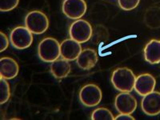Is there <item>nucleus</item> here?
<instances>
[{
	"label": "nucleus",
	"instance_id": "ddd939ff",
	"mask_svg": "<svg viewBox=\"0 0 160 120\" xmlns=\"http://www.w3.org/2000/svg\"><path fill=\"white\" fill-rule=\"evenodd\" d=\"M98 60V54L94 49H84L76 59L78 66L82 70H90L96 65Z\"/></svg>",
	"mask_w": 160,
	"mask_h": 120
},
{
	"label": "nucleus",
	"instance_id": "9d476101",
	"mask_svg": "<svg viewBox=\"0 0 160 120\" xmlns=\"http://www.w3.org/2000/svg\"><path fill=\"white\" fill-rule=\"evenodd\" d=\"M156 85V80L155 77L151 74H142L136 77L135 83V88L138 95L145 96L149 93L154 91Z\"/></svg>",
	"mask_w": 160,
	"mask_h": 120
},
{
	"label": "nucleus",
	"instance_id": "20e7f679",
	"mask_svg": "<svg viewBox=\"0 0 160 120\" xmlns=\"http://www.w3.org/2000/svg\"><path fill=\"white\" fill-rule=\"evenodd\" d=\"M102 97V91L95 84H87L83 86L79 91L80 101L84 106L88 108H93L99 104Z\"/></svg>",
	"mask_w": 160,
	"mask_h": 120
},
{
	"label": "nucleus",
	"instance_id": "412c9836",
	"mask_svg": "<svg viewBox=\"0 0 160 120\" xmlns=\"http://www.w3.org/2000/svg\"><path fill=\"white\" fill-rule=\"evenodd\" d=\"M0 35H1V48H0V51L1 52H3L5 50H7V48H8L9 46V39L8 38V35H5L3 32H0Z\"/></svg>",
	"mask_w": 160,
	"mask_h": 120
},
{
	"label": "nucleus",
	"instance_id": "0eeeda50",
	"mask_svg": "<svg viewBox=\"0 0 160 120\" xmlns=\"http://www.w3.org/2000/svg\"><path fill=\"white\" fill-rule=\"evenodd\" d=\"M88 9L85 0H64L62 12L71 19H79L86 14Z\"/></svg>",
	"mask_w": 160,
	"mask_h": 120
},
{
	"label": "nucleus",
	"instance_id": "1a4fd4ad",
	"mask_svg": "<svg viewBox=\"0 0 160 120\" xmlns=\"http://www.w3.org/2000/svg\"><path fill=\"white\" fill-rule=\"evenodd\" d=\"M115 106L121 114H132L137 108V101L130 92H121L115 98Z\"/></svg>",
	"mask_w": 160,
	"mask_h": 120
},
{
	"label": "nucleus",
	"instance_id": "4be33fe9",
	"mask_svg": "<svg viewBox=\"0 0 160 120\" xmlns=\"http://www.w3.org/2000/svg\"><path fill=\"white\" fill-rule=\"evenodd\" d=\"M115 119L116 120H135V118L133 116H131V114H121L120 113L119 115H117L115 118Z\"/></svg>",
	"mask_w": 160,
	"mask_h": 120
},
{
	"label": "nucleus",
	"instance_id": "9b49d317",
	"mask_svg": "<svg viewBox=\"0 0 160 120\" xmlns=\"http://www.w3.org/2000/svg\"><path fill=\"white\" fill-rule=\"evenodd\" d=\"M82 51V47L79 42L72 38L64 40L60 43L61 56L68 61L77 59Z\"/></svg>",
	"mask_w": 160,
	"mask_h": 120
},
{
	"label": "nucleus",
	"instance_id": "7ed1b4c3",
	"mask_svg": "<svg viewBox=\"0 0 160 120\" xmlns=\"http://www.w3.org/2000/svg\"><path fill=\"white\" fill-rule=\"evenodd\" d=\"M26 28L32 34H43L49 27V19L45 13L40 11H32L25 18Z\"/></svg>",
	"mask_w": 160,
	"mask_h": 120
},
{
	"label": "nucleus",
	"instance_id": "6ab92c4d",
	"mask_svg": "<svg viewBox=\"0 0 160 120\" xmlns=\"http://www.w3.org/2000/svg\"><path fill=\"white\" fill-rule=\"evenodd\" d=\"M19 0H0V11L8 12L18 7Z\"/></svg>",
	"mask_w": 160,
	"mask_h": 120
},
{
	"label": "nucleus",
	"instance_id": "6e6552de",
	"mask_svg": "<svg viewBox=\"0 0 160 120\" xmlns=\"http://www.w3.org/2000/svg\"><path fill=\"white\" fill-rule=\"evenodd\" d=\"M141 108L146 115L155 116L160 114V92L152 91L143 96Z\"/></svg>",
	"mask_w": 160,
	"mask_h": 120
},
{
	"label": "nucleus",
	"instance_id": "4468645a",
	"mask_svg": "<svg viewBox=\"0 0 160 120\" xmlns=\"http://www.w3.org/2000/svg\"><path fill=\"white\" fill-rule=\"evenodd\" d=\"M144 58L150 64L160 62V40L152 39L144 48Z\"/></svg>",
	"mask_w": 160,
	"mask_h": 120
},
{
	"label": "nucleus",
	"instance_id": "aec40b11",
	"mask_svg": "<svg viewBox=\"0 0 160 120\" xmlns=\"http://www.w3.org/2000/svg\"><path fill=\"white\" fill-rule=\"evenodd\" d=\"M140 0H118V5L124 11H131L138 7Z\"/></svg>",
	"mask_w": 160,
	"mask_h": 120
},
{
	"label": "nucleus",
	"instance_id": "a211bd4d",
	"mask_svg": "<svg viewBox=\"0 0 160 120\" xmlns=\"http://www.w3.org/2000/svg\"><path fill=\"white\" fill-rule=\"evenodd\" d=\"M0 103L3 104L9 100L11 96V90L7 79L1 78L0 80Z\"/></svg>",
	"mask_w": 160,
	"mask_h": 120
},
{
	"label": "nucleus",
	"instance_id": "f03ea898",
	"mask_svg": "<svg viewBox=\"0 0 160 120\" xmlns=\"http://www.w3.org/2000/svg\"><path fill=\"white\" fill-rule=\"evenodd\" d=\"M38 53L39 58L44 62H54L61 55L60 43L54 38H43L38 45Z\"/></svg>",
	"mask_w": 160,
	"mask_h": 120
},
{
	"label": "nucleus",
	"instance_id": "f257e3e1",
	"mask_svg": "<svg viewBox=\"0 0 160 120\" xmlns=\"http://www.w3.org/2000/svg\"><path fill=\"white\" fill-rule=\"evenodd\" d=\"M136 76L131 69L119 68L113 71L111 82L114 88L120 92H131L135 88Z\"/></svg>",
	"mask_w": 160,
	"mask_h": 120
},
{
	"label": "nucleus",
	"instance_id": "423d86ee",
	"mask_svg": "<svg viewBox=\"0 0 160 120\" xmlns=\"http://www.w3.org/2000/svg\"><path fill=\"white\" fill-rule=\"evenodd\" d=\"M10 40L14 48L18 50L28 48L33 42L32 33L26 27H17L12 30Z\"/></svg>",
	"mask_w": 160,
	"mask_h": 120
},
{
	"label": "nucleus",
	"instance_id": "f3484780",
	"mask_svg": "<svg viewBox=\"0 0 160 120\" xmlns=\"http://www.w3.org/2000/svg\"><path fill=\"white\" fill-rule=\"evenodd\" d=\"M93 120H115V117L111 111L107 108H99L93 111L91 114Z\"/></svg>",
	"mask_w": 160,
	"mask_h": 120
},
{
	"label": "nucleus",
	"instance_id": "dca6fc26",
	"mask_svg": "<svg viewBox=\"0 0 160 120\" xmlns=\"http://www.w3.org/2000/svg\"><path fill=\"white\" fill-rule=\"evenodd\" d=\"M144 22L151 29L160 28V7H151L146 11Z\"/></svg>",
	"mask_w": 160,
	"mask_h": 120
},
{
	"label": "nucleus",
	"instance_id": "2eb2a0df",
	"mask_svg": "<svg viewBox=\"0 0 160 120\" xmlns=\"http://www.w3.org/2000/svg\"><path fill=\"white\" fill-rule=\"evenodd\" d=\"M71 67L68 60L64 58L62 59H57L51 62V72L54 77L58 79L64 78L68 77L71 72Z\"/></svg>",
	"mask_w": 160,
	"mask_h": 120
},
{
	"label": "nucleus",
	"instance_id": "f8f14e48",
	"mask_svg": "<svg viewBox=\"0 0 160 120\" xmlns=\"http://www.w3.org/2000/svg\"><path fill=\"white\" fill-rule=\"evenodd\" d=\"M19 67L15 59L10 57H2L0 59V75L4 79H12L18 75Z\"/></svg>",
	"mask_w": 160,
	"mask_h": 120
},
{
	"label": "nucleus",
	"instance_id": "39448f33",
	"mask_svg": "<svg viewBox=\"0 0 160 120\" xmlns=\"http://www.w3.org/2000/svg\"><path fill=\"white\" fill-rule=\"evenodd\" d=\"M70 36L79 43L88 42L92 35V28L90 22L84 19H77L70 27Z\"/></svg>",
	"mask_w": 160,
	"mask_h": 120
}]
</instances>
